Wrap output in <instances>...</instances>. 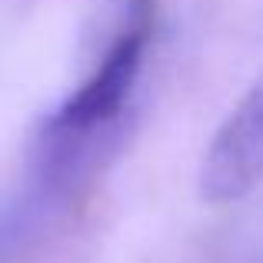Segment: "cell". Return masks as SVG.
<instances>
[{
    "label": "cell",
    "instance_id": "obj_1",
    "mask_svg": "<svg viewBox=\"0 0 263 263\" xmlns=\"http://www.w3.org/2000/svg\"><path fill=\"white\" fill-rule=\"evenodd\" d=\"M147 33V13H137L127 30L107 47L93 73L53 110V117L47 120V134L53 140H84L93 130H103L114 117H120L140 73Z\"/></svg>",
    "mask_w": 263,
    "mask_h": 263
},
{
    "label": "cell",
    "instance_id": "obj_2",
    "mask_svg": "<svg viewBox=\"0 0 263 263\" xmlns=\"http://www.w3.org/2000/svg\"><path fill=\"white\" fill-rule=\"evenodd\" d=\"M263 180V73L230 110L200 167V193L210 203H233Z\"/></svg>",
    "mask_w": 263,
    "mask_h": 263
}]
</instances>
